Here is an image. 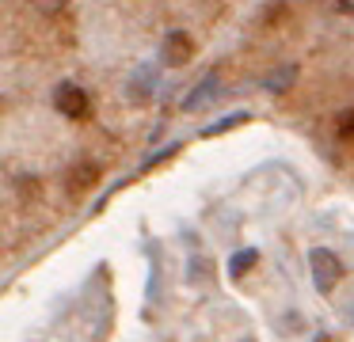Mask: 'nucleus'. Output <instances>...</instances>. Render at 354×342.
I'll list each match as a JSON object with an SVG mask.
<instances>
[{"label":"nucleus","mask_w":354,"mask_h":342,"mask_svg":"<svg viewBox=\"0 0 354 342\" xmlns=\"http://www.w3.org/2000/svg\"><path fill=\"white\" fill-rule=\"evenodd\" d=\"M293 80H297V65H286V68H278V73H270L267 91L282 95V91H290V88H293Z\"/></svg>","instance_id":"nucleus-9"},{"label":"nucleus","mask_w":354,"mask_h":342,"mask_svg":"<svg viewBox=\"0 0 354 342\" xmlns=\"http://www.w3.org/2000/svg\"><path fill=\"white\" fill-rule=\"evenodd\" d=\"M54 106L69 122H88V118H92V95H88L80 84H73V80H65V84H57V88H54Z\"/></svg>","instance_id":"nucleus-2"},{"label":"nucleus","mask_w":354,"mask_h":342,"mask_svg":"<svg viewBox=\"0 0 354 342\" xmlns=\"http://www.w3.org/2000/svg\"><path fill=\"white\" fill-rule=\"evenodd\" d=\"M335 137L346 141V144H354V106H346V111L335 118Z\"/></svg>","instance_id":"nucleus-10"},{"label":"nucleus","mask_w":354,"mask_h":342,"mask_svg":"<svg viewBox=\"0 0 354 342\" xmlns=\"http://www.w3.org/2000/svg\"><path fill=\"white\" fill-rule=\"evenodd\" d=\"M282 19H286V0H270L267 12H263V23H267V27H274V23H282Z\"/></svg>","instance_id":"nucleus-11"},{"label":"nucleus","mask_w":354,"mask_h":342,"mask_svg":"<svg viewBox=\"0 0 354 342\" xmlns=\"http://www.w3.org/2000/svg\"><path fill=\"white\" fill-rule=\"evenodd\" d=\"M255 258H259V251H255V247L236 251V255L229 258V278H232V281H240V278H244V274L255 266Z\"/></svg>","instance_id":"nucleus-7"},{"label":"nucleus","mask_w":354,"mask_h":342,"mask_svg":"<svg viewBox=\"0 0 354 342\" xmlns=\"http://www.w3.org/2000/svg\"><path fill=\"white\" fill-rule=\"evenodd\" d=\"M244 342H252V339H244Z\"/></svg>","instance_id":"nucleus-14"},{"label":"nucleus","mask_w":354,"mask_h":342,"mask_svg":"<svg viewBox=\"0 0 354 342\" xmlns=\"http://www.w3.org/2000/svg\"><path fill=\"white\" fill-rule=\"evenodd\" d=\"M176 152H179V144H171V149H164V152H156V156H149L145 164H141V171H153L156 164H164V160H171Z\"/></svg>","instance_id":"nucleus-12"},{"label":"nucleus","mask_w":354,"mask_h":342,"mask_svg":"<svg viewBox=\"0 0 354 342\" xmlns=\"http://www.w3.org/2000/svg\"><path fill=\"white\" fill-rule=\"evenodd\" d=\"M244 122H252V114H248V111H236V114H229V118H221V122H214V126H206V129H202V137H221V133H229V129L244 126Z\"/></svg>","instance_id":"nucleus-8"},{"label":"nucleus","mask_w":354,"mask_h":342,"mask_svg":"<svg viewBox=\"0 0 354 342\" xmlns=\"http://www.w3.org/2000/svg\"><path fill=\"white\" fill-rule=\"evenodd\" d=\"M308 270H313V285L320 296H331L339 285V278H343V263H339V255L331 247H313L308 251Z\"/></svg>","instance_id":"nucleus-1"},{"label":"nucleus","mask_w":354,"mask_h":342,"mask_svg":"<svg viewBox=\"0 0 354 342\" xmlns=\"http://www.w3.org/2000/svg\"><path fill=\"white\" fill-rule=\"evenodd\" d=\"M194 57V38L187 35V30H171L168 38H164V50H160V61L168 68H183L187 61Z\"/></svg>","instance_id":"nucleus-3"},{"label":"nucleus","mask_w":354,"mask_h":342,"mask_svg":"<svg viewBox=\"0 0 354 342\" xmlns=\"http://www.w3.org/2000/svg\"><path fill=\"white\" fill-rule=\"evenodd\" d=\"M156 84H160V76H156V68H153V65H141L138 73H133V80H130V95L138 99V103H145V99H153Z\"/></svg>","instance_id":"nucleus-5"},{"label":"nucleus","mask_w":354,"mask_h":342,"mask_svg":"<svg viewBox=\"0 0 354 342\" xmlns=\"http://www.w3.org/2000/svg\"><path fill=\"white\" fill-rule=\"evenodd\" d=\"M31 4L39 8L42 15H57V12H62V8H65V4H69V0H31Z\"/></svg>","instance_id":"nucleus-13"},{"label":"nucleus","mask_w":354,"mask_h":342,"mask_svg":"<svg viewBox=\"0 0 354 342\" xmlns=\"http://www.w3.org/2000/svg\"><path fill=\"white\" fill-rule=\"evenodd\" d=\"M214 95H217V76L209 73L206 80H202L198 88H194L191 95L183 99V111H202V103H206V99H214Z\"/></svg>","instance_id":"nucleus-6"},{"label":"nucleus","mask_w":354,"mask_h":342,"mask_svg":"<svg viewBox=\"0 0 354 342\" xmlns=\"http://www.w3.org/2000/svg\"><path fill=\"white\" fill-rule=\"evenodd\" d=\"M95 182H100V167H95L92 160H77V164L65 171V190H69V194H77V198L88 194Z\"/></svg>","instance_id":"nucleus-4"}]
</instances>
